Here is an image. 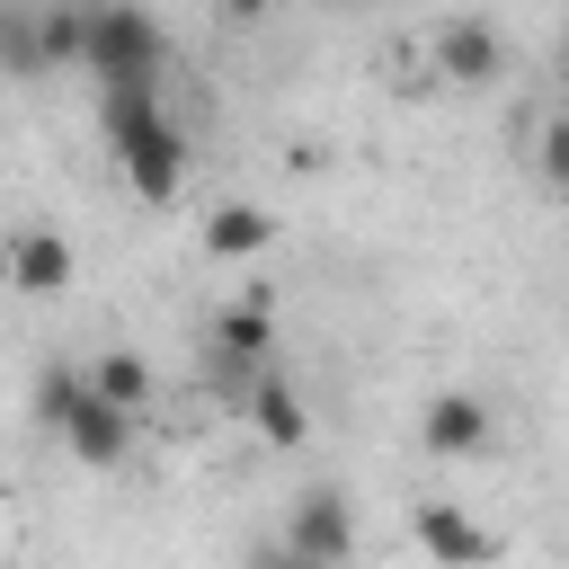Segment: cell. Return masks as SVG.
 Returning <instances> with one entry per match:
<instances>
[{
    "label": "cell",
    "mask_w": 569,
    "mask_h": 569,
    "mask_svg": "<svg viewBox=\"0 0 569 569\" xmlns=\"http://www.w3.org/2000/svg\"><path fill=\"white\" fill-rule=\"evenodd\" d=\"M489 436H498V409H489L480 391H436V400L418 409V445H427V453H445V462L489 453Z\"/></svg>",
    "instance_id": "cell-6"
},
{
    "label": "cell",
    "mask_w": 569,
    "mask_h": 569,
    "mask_svg": "<svg viewBox=\"0 0 569 569\" xmlns=\"http://www.w3.org/2000/svg\"><path fill=\"white\" fill-rule=\"evenodd\" d=\"M36 427H44L71 462H89V471H116V462L133 453V418H116L71 365H44V373H36Z\"/></svg>",
    "instance_id": "cell-2"
},
{
    "label": "cell",
    "mask_w": 569,
    "mask_h": 569,
    "mask_svg": "<svg viewBox=\"0 0 569 569\" xmlns=\"http://www.w3.org/2000/svg\"><path fill=\"white\" fill-rule=\"evenodd\" d=\"M160 53H169V36H160L151 9H89V27H80V71L98 89L160 80Z\"/></svg>",
    "instance_id": "cell-3"
},
{
    "label": "cell",
    "mask_w": 569,
    "mask_h": 569,
    "mask_svg": "<svg viewBox=\"0 0 569 569\" xmlns=\"http://www.w3.org/2000/svg\"><path fill=\"white\" fill-rule=\"evenodd\" d=\"M98 124H107V151L124 169V187L142 204H169L178 178H187V133L169 124L160 107V80H124V89H98Z\"/></svg>",
    "instance_id": "cell-1"
},
{
    "label": "cell",
    "mask_w": 569,
    "mask_h": 569,
    "mask_svg": "<svg viewBox=\"0 0 569 569\" xmlns=\"http://www.w3.org/2000/svg\"><path fill=\"white\" fill-rule=\"evenodd\" d=\"M542 178H551V187L569 178V124H542Z\"/></svg>",
    "instance_id": "cell-15"
},
{
    "label": "cell",
    "mask_w": 569,
    "mask_h": 569,
    "mask_svg": "<svg viewBox=\"0 0 569 569\" xmlns=\"http://www.w3.org/2000/svg\"><path fill=\"white\" fill-rule=\"evenodd\" d=\"M258 249H276V213L267 204L231 196V204L204 213V258H258Z\"/></svg>",
    "instance_id": "cell-12"
},
{
    "label": "cell",
    "mask_w": 569,
    "mask_h": 569,
    "mask_svg": "<svg viewBox=\"0 0 569 569\" xmlns=\"http://www.w3.org/2000/svg\"><path fill=\"white\" fill-rule=\"evenodd\" d=\"M0 71L9 80H44V36H36V9H0Z\"/></svg>",
    "instance_id": "cell-13"
},
{
    "label": "cell",
    "mask_w": 569,
    "mask_h": 569,
    "mask_svg": "<svg viewBox=\"0 0 569 569\" xmlns=\"http://www.w3.org/2000/svg\"><path fill=\"white\" fill-rule=\"evenodd\" d=\"M80 27H89V9H36V36H44V71H71V62H80Z\"/></svg>",
    "instance_id": "cell-14"
},
{
    "label": "cell",
    "mask_w": 569,
    "mask_h": 569,
    "mask_svg": "<svg viewBox=\"0 0 569 569\" xmlns=\"http://www.w3.org/2000/svg\"><path fill=\"white\" fill-rule=\"evenodd\" d=\"M267 356H276V311H267V293L213 311V365H267Z\"/></svg>",
    "instance_id": "cell-11"
},
{
    "label": "cell",
    "mask_w": 569,
    "mask_h": 569,
    "mask_svg": "<svg viewBox=\"0 0 569 569\" xmlns=\"http://www.w3.org/2000/svg\"><path fill=\"white\" fill-rule=\"evenodd\" d=\"M249 569H302L293 551H276V542H249Z\"/></svg>",
    "instance_id": "cell-16"
},
{
    "label": "cell",
    "mask_w": 569,
    "mask_h": 569,
    "mask_svg": "<svg viewBox=\"0 0 569 569\" xmlns=\"http://www.w3.org/2000/svg\"><path fill=\"white\" fill-rule=\"evenodd\" d=\"M276 551H293L302 569H347L356 560V498L347 489H302L293 498V516H284V533H276Z\"/></svg>",
    "instance_id": "cell-4"
},
{
    "label": "cell",
    "mask_w": 569,
    "mask_h": 569,
    "mask_svg": "<svg viewBox=\"0 0 569 569\" xmlns=\"http://www.w3.org/2000/svg\"><path fill=\"white\" fill-rule=\"evenodd\" d=\"M80 382H89L116 418H133V427H142V409H151V391H160V373H151L133 347H98V356L80 365Z\"/></svg>",
    "instance_id": "cell-9"
},
{
    "label": "cell",
    "mask_w": 569,
    "mask_h": 569,
    "mask_svg": "<svg viewBox=\"0 0 569 569\" xmlns=\"http://www.w3.org/2000/svg\"><path fill=\"white\" fill-rule=\"evenodd\" d=\"M436 71L462 80V89H489V80L507 71V36H498L489 18H445V27H436Z\"/></svg>",
    "instance_id": "cell-8"
},
{
    "label": "cell",
    "mask_w": 569,
    "mask_h": 569,
    "mask_svg": "<svg viewBox=\"0 0 569 569\" xmlns=\"http://www.w3.org/2000/svg\"><path fill=\"white\" fill-rule=\"evenodd\" d=\"M409 533L427 542V560H436V569H489V560H498V533H489V525H471L453 498H418V507H409Z\"/></svg>",
    "instance_id": "cell-5"
},
{
    "label": "cell",
    "mask_w": 569,
    "mask_h": 569,
    "mask_svg": "<svg viewBox=\"0 0 569 569\" xmlns=\"http://www.w3.org/2000/svg\"><path fill=\"white\" fill-rule=\"evenodd\" d=\"M0 284H18L27 302L71 293V240H62V231H44V222H27V231L0 249Z\"/></svg>",
    "instance_id": "cell-7"
},
{
    "label": "cell",
    "mask_w": 569,
    "mask_h": 569,
    "mask_svg": "<svg viewBox=\"0 0 569 569\" xmlns=\"http://www.w3.org/2000/svg\"><path fill=\"white\" fill-rule=\"evenodd\" d=\"M249 418H258V436H267L276 453H293V445L311 436V409H302V391L284 382V365H258V382H249Z\"/></svg>",
    "instance_id": "cell-10"
}]
</instances>
